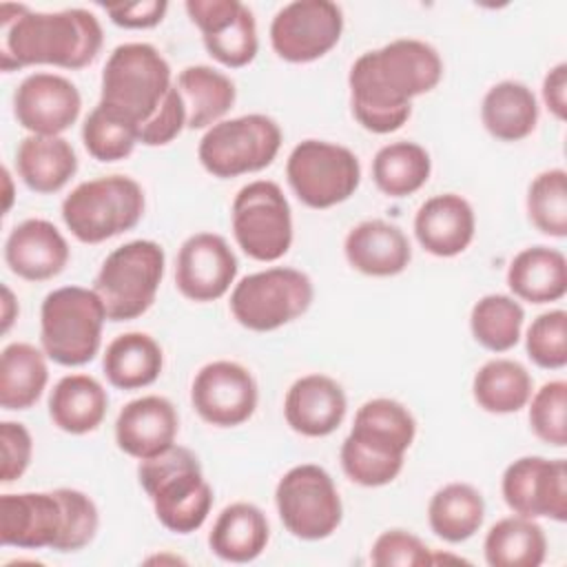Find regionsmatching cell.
Returning a JSON list of instances; mask_svg holds the SVG:
<instances>
[{
	"label": "cell",
	"instance_id": "cell-49",
	"mask_svg": "<svg viewBox=\"0 0 567 567\" xmlns=\"http://www.w3.org/2000/svg\"><path fill=\"white\" fill-rule=\"evenodd\" d=\"M18 315V303L11 295V290L7 286H2V332H7L11 328V321Z\"/></svg>",
	"mask_w": 567,
	"mask_h": 567
},
{
	"label": "cell",
	"instance_id": "cell-47",
	"mask_svg": "<svg viewBox=\"0 0 567 567\" xmlns=\"http://www.w3.org/2000/svg\"><path fill=\"white\" fill-rule=\"evenodd\" d=\"M104 11L109 13L111 22L117 27L151 29L164 20V16L168 11V2L144 0V2H126V4H106Z\"/></svg>",
	"mask_w": 567,
	"mask_h": 567
},
{
	"label": "cell",
	"instance_id": "cell-3",
	"mask_svg": "<svg viewBox=\"0 0 567 567\" xmlns=\"http://www.w3.org/2000/svg\"><path fill=\"white\" fill-rule=\"evenodd\" d=\"M142 489L153 503L157 520L175 534H190L204 525L213 507L199 458L184 445H171L137 465Z\"/></svg>",
	"mask_w": 567,
	"mask_h": 567
},
{
	"label": "cell",
	"instance_id": "cell-22",
	"mask_svg": "<svg viewBox=\"0 0 567 567\" xmlns=\"http://www.w3.org/2000/svg\"><path fill=\"white\" fill-rule=\"evenodd\" d=\"M64 235L47 219L20 221L4 241V261L13 275L27 281L58 277L69 264Z\"/></svg>",
	"mask_w": 567,
	"mask_h": 567
},
{
	"label": "cell",
	"instance_id": "cell-48",
	"mask_svg": "<svg viewBox=\"0 0 567 567\" xmlns=\"http://www.w3.org/2000/svg\"><path fill=\"white\" fill-rule=\"evenodd\" d=\"M543 100L556 120L567 117V64L558 62L543 80Z\"/></svg>",
	"mask_w": 567,
	"mask_h": 567
},
{
	"label": "cell",
	"instance_id": "cell-18",
	"mask_svg": "<svg viewBox=\"0 0 567 567\" xmlns=\"http://www.w3.org/2000/svg\"><path fill=\"white\" fill-rule=\"evenodd\" d=\"M237 268V257L221 235L195 233L179 246L175 286L190 301H215L230 290Z\"/></svg>",
	"mask_w": 567,
	"mask_h": 567
},
{
	"label": "cell",
	"instance_id": "cell-42",
	"mask_svg": "<svg viewBox=\"0 0 567 567\" xmlns=\"http://www.w3.org/2000/svg\"><path fill=\"white\" fill-rule=\"evenodd\" d=\"M527 357L545 370L567 365V312L547 310L538 315L525 334Z\"/></svg>",
	"mask_w": 567,
	"mask_h": 567
},
{
	"label": "cell",
	"instance_id": "cell-30",
	"mask_svg": "<svg viewBox=\"0 0 567 567\" xmlns=\"http://www.w3.org/2000/svg\"><path fill=\"white\" fill-rule=\"evenodd\" d=\"M481 120L487 133L501 142H520L538 124L534 91L516 80L496 82L481 102Z\"/></svg>",
	"mask_w": 567,
	"mask_h": 567
},
{
	"label": "cell",
	"instance_id": "cell-27",
	"mask_svg": "<svg viewBox=\"0 0 567 567\" xmlns=\"http://www.w3.org/2000/svg\"><path fill=\"white\" fill-rule=\"evenodd\" d=\"M348 436L370 450L390 456H405L416 436V421L403 403L379 396L365 401L357 410Z\"/></svg>",
	"mask_w": 567,
	"mask_h": 567
},
{
	"label": "cell",
	"instance_id": "cell-7",
	"mask_svg": "<svg viewBox=\"0 0 567 567\" xmlns=\"http://www.w3.org/2000/svg\"><path fill=\"white\" fill-rule=\"evenodd\" d=\"M166 255L157 241L133 239L115 248L100 266L93 290L100 295L111 321L142 317L155 301Z\"/></svg>",
	"mask_w": 567,
	"mask_h": 567
},
{
	"label": "cell",
	"instance_id": "cell-34",
	"mask_svg": "<svg viewBox=\"0 0 567 567\" xmlns=\"http://www.w3.org/2000/svg\"><path fill=\"white\" fill-rule=\"evenodd\" d=\"M483 554L492 567H538L547 556V536L534 518L505 516L489 527Z\"/></svg>",
	"mask_w": 567,
	"mask_h": 567
},
{
	"label": "cell",
	"instance_id": "cell-23",
	"mask_svg": "<svg viewBox=\"0 0 567 567\" xmlns=\"http://www.w3.org/2000/svg\"><path fill=\"white\" fill-rule=\"evenodd\" d=\"M474 233V208L456 193H443L425 199L414 215V235L434 257L461 255L472 244Z\"/></svg>",
	"mask_w": 567,
	"mask_h": 567
},
{
	"label": "cell",
	"instance_id": "cell-38",
	"mask_svg": "<svg viewBox=\"0 0 567 567\" xmlns=\"http://www.w3.org/2000/svg\"><path fill=\"white\" fill-rule=\"evenodd\" d=\"M523 306L509 295H485L470 312V330L476 343L489 352H507L520 341Z\"/></svg>",
	"mask_w": 567,
	"mask_h": 567
},
{
	"label": "cell",
	"instance_id": "cell-19",
	"mask_svg": "<svg viewBox=\"0 0 567 567\" xmlns=\"http://www.w3.org/2000/svg\"><path fill=\"white\" fill-rule=\"evenodd\" d=\"M82 109L78 86L58 73H31L13 93V115L31 135H60Z\"/></svg>",
	"mask_w": 567,
	"mask_h": 567
},
{
	"label": "cell",
	"instance_id": "cell-25",
	"mask_svg": "<svg viewBox=\"0 0 567 567\" xmlns=\"http://www.w3.org/2000/svg\"><path fill=\"white\" fill-rule=\"evenodd\" d=\"M270 527L266 514L246 501L226 505L208 534V545L215 556L228 563H250L266 549Z\"/></svg>",
	"mask_w": 567,
	"mask_h": 567
},
{
	"label": "cell",
	"instance_id": "cell-44",
	"mask_svg": "<svg viewBox=\"0 0 567 567\" xmlns=\"http://www.w3.org/2000/svg\"><path fill=\"white\" fill-rule=\"evenodd\" d=\"M370 563L377 567H423L432 565V549L405 529H385L372 543Z\"/></svg>",
	"mask_w": 567,
	"mask_h": 567
},
{
	"label": "cell",
	"instance_id": "cell-24",
	"mask_svg": "<svg viewBox=\"0 0 567 567\" xmlns=\"http://www.w3.org/2000/svg\"><path fill=\"white\" fill-rule=\"evenodd\" d=\"M348 264L370 277H394L412 259V246L405 233L385 219H365L350 228L343 241Z\"/></svg>",
	"mask_w": 567,
	"mask_h": 567
},
{
	"label": "cell",
	"instance_id": "cell-29",
	"mask_svg": "<svg viewBox=\"0 0 567 567\" xmlns=\"http://www.w3.org/2000/svg\"><path fill=\"white\" fill-rule=\"evenodd\" d=\"M109 394L104 385L89 374L62 377L49 396V416L66 434H89L106 416Z\"/></svg>",
	"mask_w": 567,
	"mask_h": 567
},
{
	"label": "cell",
	"instance_id": "cell-36",
	"mask_svg": "<svg viewBox=\"0 0 567 567\" xmlns=\"http://www.w3.org/2000/svg\"><path fill=\"white\" fill-rule=\"evenodd\" d=\"M472 394L485 412L512 414L527 405L532 396V374L514 359H489L476 370Z\"/></svg>",
	"mask_w": 567,
	"mask_h": 567
},
{
	"label": "cell",
	"instance_id": "cell-28",
	"mask_svg": "<svg viewBox=\"0 0 567 567\" xmlns=\"http://www.w3.org/2000/svg\"><path fill=\"white\" fill-rule=\"evenodd\" d=\"M507 286L516 299L529 303H551L567 292V259L549 246L520 250L507 268Z\"/></svg>",
	"mask_w": 567,
	"mask_h": 567
},
{
	"label": "cell",
	"instance_id": "cell-11",
	"mask_svg": "<svg viewBox=\"0 0 567 567\" xmlns=\"http://www.w3.org/2000/svg\"><path fill=\"white\" fill-rule=\"evenodd\" d=\"M284 527L301 540H323L337 532L343 505L332 476L315 463L290 467L275 487Z\"/></svg>",
	"mask_w": 567,
	"mask_h": 567
},
{
	"label": "cell",
	"instance_id": "cell-12",
	"mask_svg": "<svg viewBox=\"0 0 567 567\" xmlns=\"http://www.w3.org/2000/svg\"><path fill=\"white\" fill-rule=\"evenodd\" d=\"M233 235L237 246L257 261L281 259L292 244L290 204L270 179L241 186L230 208Z\"/></svg>",
	"mask_w": 567,
	"mask_h": 567
},
{
	"label": "cell",
	"instance_id": "cell-4",
	"mask_svg": "<svg viewBox=\"0 0 567 567\" xmlns=\"http://www.w3.org/2000/svg\"><path fill=\"white\" fill-rule=\"evenodd\" d=\"M106 319V308L93 288L62 286L51 290L40 308L44 354L66 368L93 361L102 346Z\"/></svg>",
	"mask_w": 567,
	"mask_h": 567
},
{
	"label": "cell",
	"instance_id": "cell-45",
	"mask_svg": "<svg viewBox=\"0 0 567 567\" xmlns=\"http://www.w3.org/2000/svg\"><path fill=\"white\" fill-rule=\"evenodd\" d=\"M186 128V106L184 100L173 84L166 93L159 109L153 113L148 122L140 126V142L144 146H164L173 142Z\"/></svg>",
	"mask_w": 567,
	"mask_h": 567
},
{
	"label": "cell",
	"instance_id": "cell-5",
	"mask_svg": "<svg viewBox=\"0 0 567 567\" xmlns=\"http://www.w3.org/2000/svg\"><path fill=\"white\" fill-rule=\"evenodd\" d=\"M144 190L126 175L78 184L62 202V219L82 244H100L135 228L144 215Z\"/></svg>",
	"mask_w": 567,
	"mask_h": 567
},
{
	"label": "cell",
	"instance_id": "cell-40",
	"mask_svg": "<svg viewBox=\"0 0 567 567\" xmlns=\"http://www.w3.org/2000/svg\"><path fill=\"white\" fill-rule=\"evenodd\" d=\"M529 221L549 237L563 239L567 235V173L549 168L538 173L527 188Z\"/></svg>",
	"mask_w": 567,
	"mask_h": 567
},
{
	"label": "cell",
	"instance_id": "cell-33",
	"mask_svg": "<svg viewBox=\"0 0 567 567\" xmlns=\"http://www.w3.org/2000/svg\"><path fill=\"white\" fill-rule=\"evenodd\" d=\"M44 350L31 343L13 341L0 357V405L4 410H29L42 396L49 368Z\"/></svg>",
	"mask_w": 567,
	"mask_h": 567
},
{
	"label": "cell",
	"instance_id": "cell-16",
	"mask_svg": "<svg viewBox=\"0 0 567 567\" xmlns=\"http://www.w3.org/2000/svg\"><path fill=\"white\" fill-rule=\"evenodd\" d=\"M66 505L62 489L0 496V540L18 549H55L64 540Z\"/></svg>",
	"mask_w": 567,
	"mask_h": 567
},
{
	"label": "cell",
	"instance_id": "cell-17",
	"mask_svg": "<svg viewBox=\"0 0 567 567\" xmlns=\"http://www.w3.org/2000/svg\"><path fill=\"white\" fill-rule=\"evenodd\" d=\"M186 13L202 31L206 51L228 69L250 64L259 51L252 11L239 0H188Z\"/></svg>",
	"mask_w": 567,
	"mask_h": 567
},
{
	"label": "cell",
	"instance_id": "cell-20",
	"mask_svg": "<svg viewBox=\"0 0 567 567\" xmlns=\"http://www.w3.org/2000/svg\"><path fill=\"white\" fill-rule=\"evenodd\" d=\"M179 416L173 403L159 394H146L128 401L115 421L117 447L137 458H151L175 445Z\"/></svg>",
	"mask_w": 567,
	"mask_h": 567
},
{
	"label": "cell",
	"instance_id": "cell-26",
	"mask_svg": "<svg viewBox=\"0 0 567 567\" xmlns=\"http://www.w3.org/2000/svg\"><path fill=\"white\" fill-rule=\"evenodd\" d=\"M22 182L42 195L58 193L78 171V155L62 135H27L16 151Z\"/></svg>",
	"mask_w": 567,
	"mask_h": 567
},
{
	"label": "cell",
	"instance_id": "cell-10",
	"mask_svg": "<svg viewBox=\"0 0 567 567\" xmlns=\"http://www.w3.org/2000/svg\"><path fill=\"white\" fill-rule=\"evenodd\" d=\"M286 177L301 204L323 210L354 195L361 182V164L348 146L303 140L288 155Z\"/></svg>",
	"mask_w": 567,
	"mask_h": 567
},
{
	"label": "cell",
	"instance_id": "cell-43",
	"mask_svg": "<svg viewBox=\"0 0 567 567\" xmlns=\"http://www.w3.org/2000/svg\"><path fill=\"white\" fill-rule=\"evenodd\" d=\"M341 467L352 483L363 487H381L401 474L403 456L381 454L346 436L341 443Z\"/></svg>",
	"mask_w": 567,
	"mask_h": 567
},
{
	"label": "cell",
	"instance_id": "cell-6",
	"mask_svg": "<svg viewBox=\"0 0 567 567\" xmlns=\"http://www.w3.org/2000/svg\"><path fill=\"white\" fill-rule=\"evenodd\" d=\"M171 86L166 58L148 42H126L115 47L104 64L100 104L142 126L159 109Z\"/></svg>",
	"mask_w": 567,
	"mask_h": 567
},
{
	"label": "cell",
	"instance_id": "cell-32",
	"mask_svg": "<svg viewBox=\"0 0 567 567\" xmlns=\"http://www.w3.org/2000/svg\"><path fill=\"white\" fill-rule=\"evenodd\" d=\"M102 368L113 388L140 390L157 381L164 368V354L151 334L124 332L106 346Z\"/></svg>",
	"mask_w": 567,
	"mask_h": 567
},
{
	"label": "cell",
	"instance_id": "cell-50",
	"mask_svg": "<svg viewBox=\"0 0 567 567\" xmlns=\"http://www.w3.org/2000/svg\"><path fill=\"white\" fill-rule=\"evenodd\" d=\"M2 175H4V184H7V204H4V210H9V206H11V179H9V171L4 168Z\"/></svg>",
	"mask_w": 567,
	"mask_h": 567
},
{
	"label": "cell",
	"instance_id": "cell-35",
	"mask_svg": "<svg viewBox=\"0 0 567 567\" xmlns=\"http://www.w3.org/2000/svg\"><path fill=\"white\" fill-rule=\"evenodd\" d=\"M485 518V501L470 483H447L434 492L427 505L430 529L445 543L472 538Z\"/></svg>",
	"mask_w": 567,
	"mask_h": 567
},
{
	"label": "cell",
	"instance_id": "cell-14",
	"mask_svg": "<svg viewBox=\"0 0 567 567\" xmlns=\"http://www.w3.org/2000/svg\"><path fill=\"white\" fill-rule=\"evenodd\" d=\"M501 492L514 514L527 518L567 520V463L565 458L520 456L503 472Z\"/></svg>",
	"mask_w": 567,
	"mask_h": 567
},
{
	"label": "cell",
	"instance_id": "cell-15",
	"mask_svg": "<svg viewBox=\"0 0 567 567\" xmlns=\"http://www.w3.org/2000/svg\"><path fill=\"white\" fill-rule=\"evenodd\" d=\"M257 381L237 361H210L202 365L190 385L195 412L215 427H235L248 421L257 408Z\"/></svg>",
	"mask_w": 567,
	"mask_h": 567
},
{
	"label": "cell",
	"instance_id": "cell-39",
	"mask_svg": "<svg viewBox=\"0 0 567 567\" xmlns=\"http://www.w3.org/2000/svg\"><path fill=\"white\" fill-rule=\"evenodd\" d=\"M82 142L97 162H120L128 157L140 142V126L97 102L82 124Z\"/></svg>",
	"mask_w": 567,
	"mask_h": 567
},
{
	"label": "cell",
	"instance_id": "cell-1",
	"mask_svg": "<svg viewBox=\"0 0 567 567\" xmlns=\"http://www.w3.org/2000/svg\"><path fill=\"white\" fill-rule=\"evenodd\" d=\"M443 78L439 51L414 38H399L365 51L350 69V106L370 133H394L412 115V100L430 93Z\"/></svg>",
	"mask_w": 567,
	"mask_h": 567
},
{
	"label": "cell",
	"instance_id": "cell-37",
	"mask_svg": "<svg viewBox=\"0 0 567 567\" xmlns=\"http://www.w3.org/2000/svg\"><path fill=\"white\" fill-rule=\"evenodd\" d=\"M432 173L430 153L416 142H392L377 151L372 179L388 197H408L425 186Z\"/></svg>",
	"mask_w": 567,
	"mask_h": 567
},
{
	"label": "cell",
	"instance_id": "cell-31",
	"mask_svg": "<svg viewBox=\"0 0 567 567\" xmlns=\"http://www.w3.org/2000/svg\"><path fill=\"white\" fill-rule=\"evenodd\" d=\"M175 86L186 106V128H210L221 122L237 97L235 82L208 64L182 69Z\"/></svg>",
	"mask_w": 567,
	"mask_h": 567
},
{
	"label": "cell",
	"instance_id": "cell-41",
	"mask_svg": "<svg viewBox=\"0 0 567 567\" xmlns=\"http://www.w3.org/2000/svg\"><path fill=\"white\" fill-rule=\"evenodd\" d=\"M532 432L551 447L567 445V383L563 379L547 381L529 396Z\"/></svg>",
	"mask_w": 567,
	"mask_h": 567
},
{
	"label": "cell",
	"instance_id": "cell-21",
	"mask_svg": "<svg viewBox=\"0 0 567 567\" xmlns=\"http://www.w3.org/2000/svg\"><path fill=\"white\" fill-rule=\"evenodd\" d=\"M348 399L343 388L328 374L297 379L284 399L286 423L301 436L319 439L332 434L346 419Z\"/></svg>",
	"mask_w": 567,
	"mask_h": 567
},
{
	"label": "cell",
	"instance_id": "cell-2",
	"mask_svg": "<svg viewBox=\"0 0 567 567\" xmlns=\"http://www.w3.org/2000/svg\"><path fill=\"white\" fill-rule=\"evenodd\" d=\"M2 71L51 64L60 69L89 66L104 42L97 18L86 9L31 11L27 4H0Z\"/></svg>",
	"mask_w": 567,
	"mask_h": 567
},
{
	"label": "cell",
	"instance_id": "cell-46",
	"mask_svg": "<svg viewBox=\"0 0 567 567\" xmlns=\"http://www.w3.org/2000/svg\"><path fill=\"white\" fill-rule=\"evenodd\" d=\"M0 450H2V467H0V481L13 483L20 478L33 454V439L29 430L22 423L16 421H2L0 423Z\"/></svg>",
	"mask_w": 567,
	"mask_h": 567
},
{
	"label": "cell",
	"instance_id": "cell-13",
	"mask_svg": "<svg viewBox=\"0 0 567 567\" xmlns=\"http://www.w3.org/2000/svg\"><path fill=\"white\" fill-rule=\"evenodd\" d=\"M343 33V13L330 0H295L281 7L270 22L275 53L295 64L315 62L337 47Z\"/></svg>",
	"mask_w": 567,
	"mask_h": 567
},
{
	"label": "cell",
	"instance_id": "cell-9",
	"mask_svg": "<svg viewBox=\"0 0 567 567\" xmlns=\"http://www.w3.org/2000/svg\"><path fill=\"white\" fill-rule=\"evenodd\" d=\"M279 124L264 113H248L213 124L197 146L202 166L221 179L270 166L281 148Z\"/></svg>",
	"mask_w": 567,
	"mask_h": 567
},
{
	"label": "cell",
	"instance_id": "cell-8",
	"mask_svg": "<svg viewBox=\"0 0 567 567\" xmlns=\"http://www.w3.org/2000/svg\"><path fill=\"white\" fill-rule=\"evenodd\" d=\"M312 297L315 288L306 272L272 266L235 284L228 306L239 326L252 332H270L301 317Z\"/></svg>",
	"mask_w": 567,
	"mask_h": 567
}]
</instances>
